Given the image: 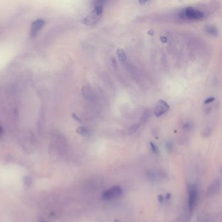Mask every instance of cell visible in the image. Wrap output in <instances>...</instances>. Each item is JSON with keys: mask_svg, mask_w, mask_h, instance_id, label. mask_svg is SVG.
<instances>
[{"mask_svg": "<svg viewBox=\"0 0 222 222\" xmlns=\"http://www.w3.org/2000/svg\"><path fill=\"white\" fill-rule=\"evenodd\" d=\"M180 16L191 20H199L205 17V13L200 10L193 7H188L183 10L180 13Z\"/></svg>", "mask_w": 222, "mask_h": 222, "instance_id": "6da1fadb", "label": "cell"}, {"mask_svg": "<svg viewBox=\"0 0 222 222\" xmlns=\"http://www.w3.org/2000/svg\"><path fill=\"white\" fill-rule=\"evenodd\" d=\"M123 194V190L119 186H113L106 190L102 195V198L105 201H111L119 198Z\"/></svg>", "mask_w": 222, "mask_h": 222, "instance_id": "7a4b0ae2", "label": "cell"}, {"mask_svg": "<svg viewBox=\"0 0 222 222\" xmlns=\"http://www.w3.org/2000/svg\"><path fill=\"white\" fill-rule=\"evenodd\" d=\"M188 208L190 212L194 210L197 197V190L195 185H190L188 188Z\"/></svg>", "mask_w": 222, "mask_h": 222, "instance_id": "3957f363", "label": "cell"}, {"mask_svg": "<svg viewBox=\"0 0 222 222\" xmlns=\"http://www.w3.org/2000/svg\"><path fill=\"white\" fill-rule=\"evenodd\" d=\"M169 109V106L164 100H160L158 101L154 109V113L156 117H160L164 114Z\"/></svg>", "mask_w": 222, "mask_h": 222, "instance_id": "277c9868", "label": "cell"}, {"mask_svg": "<svg viewBox=\"0 0 222 222\" xmlns=\"http://www.w3.org/2000/svg\"><path fill=\"white\" fill-rule=\"evenodd\" d=\"M101 15L102 14L97 13L94 9V11H93L91 14H89L86 18L83 19V22L86 25H88V26L93 25V24H95L98 20L100 19Z\"/></svg>", "mask_w": 222, "mask_h": 222, "instance_id": "5b68a950", "label": "cell"}, {"mask_svg": "<svg viewBox=\"0 0 222 222\" xmlns=\"http://www.w3.org/2000/svg\"><path fill=\"white\" fill-rule=\"evenodd\" d=\"M44 25V20H43L38 19L35 21H34L32 23L31 27V31H30L31 36L33 37L35 36L38 33V31L43 27Z\"/></svg>", "mask_w": 222, "mask_h": 222, "instance_id": "8992f818", "label": "cell"}, {"mask_svg": "<svg viewBox=\"0 0 222 222\" xmlns=\"http://www.w3.org/2000/svg\"><path fill=\"white\" fill-rule=\"evenodd\" d=\"M117 56H118V57H119V59L120 61L122 63H125L126 61V59H127L125 52L123 50H122V49H119V50H117Z\"/></svg>", "mask_w": 222, "mask_h": 222, "instance_id": "52a82bcc", "label": "cell"}, {"mask_svg": "<svg viewBox=\"0 0 222 222\" xmlns=\"http://www.w3.org/2000/svg\"><path fill=\"white\" fill-rule=\"evenodd\" d=\"M206 31L212 35H217L218 32V29L213 26H207L206 27Z\"/></svg>", "mask_w": 222, "mask_h": 222, "instance_id": "ba28073f", "label": "cell"}, {"mask_svg": "<svg viewBox=\"0 0 222 222\" xmlns=\"http://www.w3.org/2000/svg\"><path fill=\"white\" fill-rule=\"evenodd\" d=\"M77 132L79 134H80L83 136H87L89 134V131L87 128H86V127H83V126L79 127L77 129Z\"/></svg>", "mask_w": 222, "mask_h": 222, "instance_id": "9c48e42d", "label": "cell"}, {"mask_svg": "<svg viewBox=\"0 0 222 222\" xmlns=\"http://www.w3.org/2000/svg\"><path fill=\"white\" fill-rule=\"evenodd\" d=\"M150 145H151V148L152 149V151L155 154H156V155L158 154L159 153V150H158V149L157 146L155 144H153L152 142L150 143Z\"/></svg>", "mask_w": 222, "mask_h": 222, "instance_id": "30bf717a", "label": "cell"}, {"mask_svg": "<svg viewBox=\"0 0 222 222\" xmlns=\"http://www.w3.org/2000/svg\"><path fill=\"white\" fill-rule=\"evenodd\" d=\"M23 181H24V184L26 185V186H29L31 184V182H32L31 179L28 176H26L25 177H24Z\"/></svg>", "mask_w": 222, "mask_h": 222, "instance_id": "8fae6325", "label": "cell"}, {"mask_svg": "<svg viewBox=\"0 0 222 222\" xmlns=\"http://www.w3.org/2000/svg\"><path fill=\"white\" fill-rule=\"evenodd\" d=\"M214 99H215L214 97H209L208 98H206V99L204 101V104H209V103L212 102L213 101H214Z\"/></svg>", "mask_w": 222, "mask_h": 222, "instance_id": "7c38bea8", "label": "cell"}, {"mask_svg": "<svg viewBox=\"0 0 222 222\" xmlns=\"http://www.w3.org/2000/svg\"><path fill=\"white\" fill-rule=\"evenodd\" d=\"M140 126L139 125H138V124H137V125H133L132 127H131V128H130V131H131V132H135L137 129V128H138V127H139Z\"/></svg>", "mask_w": 222, "mask_h": 222, "instance_id": "4fadbf2b", "label": "cell"}, {"mask_svg": "<svg viewBox=\"0 0 222 222\" xmlns=\"http://www.w3.org/2000/svg\"><path fill=\"white\" fill-rule=\"evenodd\" d=\"M73 117H74V119H76L77 121H78V122H82V121L80 120V118H79L76 114H73Z\"/></svg>", "mask_w": 222, "mask_h": 222, "instance_id": "5bb4252c", "label": "cell"}, {"mask_svg": "<svg viewBox=\"0 0 222 222\" xmlns=\"http://www.w3.org/2000/svg\"><path fill=\"white\" fill-rule=\"evenodd\" d=\"M166 147H167V149H168V150H171V148H172V144H171V143H170V142L167 143Z\"/></svg>", "mask_w": 222, "mask_h": 222, "instance_id": "9a60e30c", "label": "cell"}, {"mask_svg": "<svg viewBox=\"0 0 222 222\" xmlns=\"http://www.w3.org/2000/svg\"><path fill=\"white\" fill-rule=\"evenodd\" d=\"M158 200L160 203H162L163 201H164V197H163V196L162 195H158Z\"/></svg>", "mask_w": 222, "mask_h": 222, "instance_id": "2e32d148", "label": "cell"}, {"mask_svg": "<svg viewBox=\"0 0 222 222\" xmlns=\"http://www.w3.org/2000/svg\"><path fill=\"white\" fill-rule=\"evenodd\" d=\"M160 40L162 41V42H167V38L165 37H161Z\"/></svg>", "mask_w": 222, "mask_h": 222, "instance_id": "e0dca14e", "label": "cell"}, {"mask_svg": "<svg viewBox=\"0 0 222 222\" xmlns=\"http://www.w3.org/2000/svg\"><path fill=\"white\" fill-rule=\"evenodd\" d=\"M3 128L0 126V137L3 135Z\"/></svg>", "mask_w": 222, "mask_h": 222, "instance_id": "ac0fdd59", "label": "cell"}, {"mask_svg": "<svg viewBox=\"0 0 222 222\" xmlns=\"http://www.w3.org/2000/svg\"><path fill=\"white\" fill-rule=\"evenodd\" d=\"M148 33L150 34V35H153V31H152V30H151V31H149V32H148Z\"/></svg>", "mask_w": 222, "mask_h": 222, "instance_id": "d6986e66", "label": "cell"}, {"mask_svg": "<svg viewBox=\"0 0 222 222\" xmlns=\"http://www.w3.org/2000/svg\"><path fill=\"white\" fill-rule=\"evenodd\" d=\"M139 2H140L141 4H145L147 2H146V1H140Z\"/></svg>", "mask_w": 222, "mask_h": 222, "instance_id": "ffe728a7", "label": "cell"}, {"mask_svg": "<svg viewBox=\"0 0 222 222\" xmlns=\"http://www.w3.org/2000/svg\"><path fill=\"white\" fill-rule=\"evenodd\" d=\"M39 222H46V221H44L43 219H40V220H39Z\"/></svg>", "mask_w": 222, "mask_h": 222, "instance_id": "44dd1931", "label": "cell"}, {"mask_svg": "<svg viewBox=\"0 0 222 222\" xmlns=\"http://www.w3.org/2000/svg\"><path fill=\"white\" fill-rule=\"evenodd\" d=\"M114 222H120V221L119 220H115Z\"/></svg>", "mask_w": 222, "mask_h": 222, "instance_id": "7402d4cb", "label": "cell"}]
</instances>
